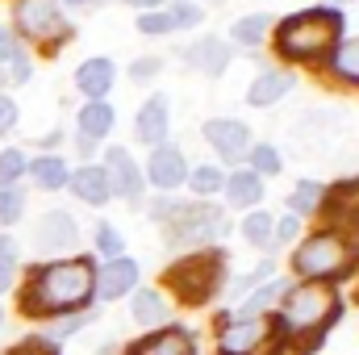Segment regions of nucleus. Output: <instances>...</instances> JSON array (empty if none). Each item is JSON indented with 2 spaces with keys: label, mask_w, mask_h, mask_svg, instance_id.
I'll use <instances>...</instances> for the list:
<instances>
[{
  "label": "nucleus",
  "mask_w": 359,
  "mask_h": 355,
  "mask_svg": "<svg viewBox=\"0 0 359 355\" xmlns=\"http://www.w3.org/2000/svg\"><path fill=\"white\" fill-rule=\"evenodd\" d=\"M92 272L88 260H63V264H46L34 272L29 288H25V314H63V309H80L92 297Z\"/></svg>",
  "instance_id": "f257e3e1"
},
{
  "label": "nucleus",
  "mask_w": 359,
  "mask_h": 355,
  "mask_svg": "<svg viewBox=\"0 0 359 355\" xmlns=\"http://www.w3.org/2000/svg\"><path fill=\"white\" fill-rule=\"evenodd\" d=\"M339 29H343V17L334 8H305V13H297L280 25L276 51L288 55V59H313V55L334 51Z\"/></svg>",
  "instance_id": "f03ea898"
},
{
  "label": "nucleus",
  "mask_w": 359,
  "mask_h": 355,
  "mask_svg": "<svg viewBox=\"0 0 359 355\" xmlns=\"http://www.w3.org/2000/svg\"><path fill=\"white\" fill-rule=\"evenodd\" d=\"M339 314V297L326 288V284H301V288H288L284 293V309H280V330L284 335H309L326 322H334Z\"/></svg>",
  "instance_id": "7ed1b4c3"
},
{
  "label": "nucleus",
  "mask_w": 359,
  "mask_h": 355,
  "mask_svg": "<svg viewBox=\"0 0 359 355\" xmlns=\"http://www.w3.org/2000/svg\"><path fill=\"white\" fill-rule=\"evenodd\" d=\"M347 267H351V243H343L339 234H313L297 251V272L313 284L326 276H343Z\"/></svg>",
  "instance_id": "20e7f679"
},
{
  "label": "nucleus",
  "mask_w": 359,
  "mask_h": 355,
  "mask_svg": "<svg viewBox=\"0 0 359 355\" xmlns=\"http://www.w3.org/2000/svg\"><path fill=\"white\" fill-rule=\"evenodd\" d=\"M172 217H176L172 239H180V243H213L226 234L222 209H209V205H180Z\"/></svg>",
  "instance_id": "39448f33"
},
{
  "label": "nucleus",
  "mask_w": 359,
  "mask_h": 355,
  "mask_svg": "<svg viewBox=\"0 0 359 355\" xmlns=\"http://www.w3.org/2000/svg\"><path fill=\"white\" fill-rule=\"evenodd\" d=\"M268 339H271L268 318H243V322H226L217 347H222V355H259Z\"/></svg>",
  "instance_id": "423d86ee"
},
{
  "label": "nucleus",
  "mask_w": 359,
  "mask_h": 355,
  "mask_svg": "<svg viewBox=\"0 0 359 355\" xmlns=\"http://www.w3.org/2000/svg\"><path fill=\"white\" fill-rule=\"evenodd\" d=\"M217 267H222V260H217V255H196V260H188V264L172 267V284H176L188 301H201V297L213 288Z\"/></svg>",
  "instance_id": "0eeeda50"
},
{
  "label": "nucleus",
  "mask_w": 359,
  "mask_h": 355,
  "mask_svg": "<svg viewBox=\"0 0 359 355\" xmlns=\"http://www.w3.org/2000/svg\"><path fill=\"white\" fill-rule=\"evenodd\" d=\"M134 284H138V264L126 260V255H117V260H104V267L96 272V280H92V297H100V301H117V297H126Z\"/></svg>",
  "instance_id": "6e6552de"
},
{
  "label": "nucleus",
  "mask_w": 359,
  "mask_h": 355,
  "mask_svg": "<svg viewBox=\"0 0 359 355\" xmlns=\"http://www.w3.org/2000/svg\"><path fill=\"white\" fill-rule=\"evenodd\" d=\"M17 25L34 38H59L63 34V17H59V4L55 0H21L17 4Z\"/></svg>",
  "instance_id": "1a4fd4ad"
},
{
  "label": "nucleus",
  "mask_w": 359,
  "mask_h": 355,
  "mask_svg": "<svg viewBox=\"0 0 359 355\" xmlns=\"http://www.w3.org/2000/svg\"><path fill=\"white\" fill-rule=\"evenodd\" d=\"M104 180H109V192H117L126 201H138V192H142V172L130 159V151H121V147L104 151Z\"/></svg>",
  "instance_id": "9d476101"
},
{
  "label": "nucleus",
  "mask_w": 359,
  "mask_h": 355,
  "mask_svg": "<svg viewBox=\"0 0 359 355\" xmlns=\"http://www.w3.org/2000/svg\"><path fill=\"white\" fill-rule=\"evenodd\" d=\"M205 138L217 147L222 159H243L247 147H251L247 121H234V117H213V121H205Z\"/></svg>",
  "instance_id": "9b49d317"
},
{
  "label": "nucleus",
  "mask_w": 359,
  "mask_h": 355,
  "mask_svg": "<svg viewBox=\"0 0 359 355\" xmlns=\"http://www.w3.org/2000/svg\"><path fill=\"white\" fill-rule=\"evenodd\" d=\"M38 243H42V251L63 255V251H72V247L80 243V226L72 222V213L55 209V213H46L42 226H38Z\"/></svg>",
  "instance_id": "f8f14e48"
},
{
  "label": "nucleus",
  "mask_w": 359,
  "mask_h": 355,
  "mask_svg": "<svg viewBox=\"0 0 359 355\" xmlns=\"http://www.w3.org/2000/svg\"><path fill=\"white\" fill-rule=\"evenodd\" d=\"M168 96H151L142 109H138V126H134V134L142 138V142H151V147H163V138H168Z\"/></svg>",
  "instance_id": "ddd939ff"
},
{
  "label": "nucleus",
  "mask_w": 359,
  "mask_h": 355,
  "mask_svg": "<svg viewBox=\"0 0 359 355\" xmlns=\"http://www.w3.org/2000/svg\"><path fill=\"white\" fill-rule=\"evenodd\" d=\"M184 59H188V67H196V72H205V76H222L226 63H230V46H226L222 38H201L196 46L184 51Z\"/></svg>",
  "instance_id": "4468645a"
},
{
  "label": "nucleus",
  "mask_w": 359,
  "mask_h": 355,
  "mask_svg": "<svg viewBox=\"0 0 359 355\" xmlns=\"http://www.w3.org/2000/svg\"><path fill=\"white\" fill-rule=\"evenodd\" d=\"M113 80H117L113 59H88V63H80V72H76V88L84 92L88 100H100L104 92L113 88Z\"/></svg>",
  "instance_id": "2eb2a0df"
},
{
  "label": "nucleus",
  "mask_w": 359,
  "mask_h": 355,
  "mask_svg": "<svg viewBox=\"0 0 359 355\" xmlns=\"http://www.w3.org/2000/svg\"><path fill=\"white\" fill-rule=\"evenodd\" d=\"M147 176H151V184H155V188H180V180L188 176L184 155H180L176 147H155Z\"/></svg>",
  "instance_id": "dca6fc26"
},
{
  "label": "nucleus",
  "mask_w": 359,
  "mask_h": 355,
  "mask_svg": "<svg viewBox=\"0 0 359 355\" xmlns=\"http://www.w3.org/2000/svg\"><path fill=\"white\" fill-rule=\"evenodd\" d=\"M130 355H192V339L176 326H168V330L147 335L138 347H130Z\"/></svg>",
  "instance_id": "f3484780"
},
{
  "label": "nucleus",
  "mask_w": 359,
  "mask_h": 355,
  "mask_svg": "<svg viewBox=\"0 0 359 355\" xmlns=\"http://www.w3.org/2000/svg\"><path fill=\"white\" fill-rule=\"evenodd\" d=\"M113 130V109L104 105V100H92L80 109V130H76V138H80V147H92L96 138H104Z\"/></svg>",
  "instance_id": "a211bd4d"
},
{
  "label": "nucleus",
  "mask_w": 359,
  "mask_h": 355,
  "mask_svg": "<svg viewBox=\"0 0 359 355\" xmlns=\"http://www.w3.org/2000/svg\"><path fill=\"white\" fill-rule=\"evenodd\" d=\"M72 192L84 201V205H104L113 192H109V180H104V168H80L72 176Z\"/></svg>",
  "instance_id": "6ab92c4d"
},
{
  "label": "nucleus",
  "mask_w": 359,
  "mask_h": 355,
  "mask_svg": "<svg viewBox=\"0 0 359 355\" xmlns=\"http://www.w3.org/2000/svg\"><path fill=\"white\" fill-rule=\"evenodd\" d=\"M226 196H230V205H238V209L259 205V201H264V180L255 176V172H234V176L226 180Z\"/></svg>",
  "instance_id": "aec40b11"
},
{
  "label": "nucleus",
  "mask_w": 359,
  "mask_h": 355,
  "mask_svg": "<svg viewBox=\"0 0 359 355\" xmlns=\"http://www.w3.org/2000/svg\"><path fill=\"white\" fill-rule=\"evenodd\" d=\"M25 172L34 176L38 188H63V184H67V163H63L59 155H42V159H38V163H29Z\"/></svg>",
  "instance_id": "412c9836"
},
{
  "label": "nucleus",
  "mask_w": 359,
  "mask_h": 355,
  "mask_svg": "<svg viewBox=\"0 0 359 355\" xmlns=\"http://www.w3.org/2000/svg\"><path fill=\"white\" fill-rule=\"evenodd\" d=\"M284 92H288V76H280V72H264V76H259V80L251 84L247 100L264 109V105H276V100H280Z\"/></svg>",
  "instance_id": "4be33fe9"
},
{
  "label": "nucleus",
  "mask_w": 359,
  "mask_h": 355,
  "mask_svg": "<svg viewBox=\"0 0 359 355\" xmlns=\"http://www.w3.org/2000/svg\"><path fill=\"white\" fill-rule=\"evenodd\" d=\"M134 318L138 322H168V305H163V297L155 293V288H138L134 293Z\"/></svg>",
  "instance_id": "5701e85b"
},
{
  "label": "nucleus",
  "mask_w": 359,
  "mask_h": 355,
  "mask_svg": "<svg viewBox=\"0 0 359 355\" xmlns=\"http://www.w3.org/2000/svg\"><path fill=\"white\" fill-rule=\"evenodd\" d=\"M284 288H288L284 280H271V284H264V288H255V293H251V301L238 309V318H234V322H243V318H259L271 301H280V297H284Z\"/></svg>",
  "instance_id": "b1692460"
},
{
  "label": "nucleus",
  "mask_w": 359,
  "mask_h": 355,
  "mask_svg": "<svg viewBox=\"0 0 359 355\" xmlns=\"http://www.w3.org/2000/svg\"><path fill=\"white\" fill-rule=\"evenodd\" d=\"M334 72H339L343 80H351V84H359V38H351V42H343V46L334 51Z\"/></svg>",
  "instance_id": "393cba45"
},
{
  "label": "nucleus",
  "mask_w": 359,
  "mask_h": 355,
  "mask_svg": "<svg viewBox=\"0 0 359 355\" xmlns=\"http://www.w3.org/2000/svg\"><path fill=\"white\" fill-rule=\"evenodd\" d=\"M264 34H268V17H264V13L238 17V21H234V42H243V46H255Z\"/></svg>",
  "instance_id": "a878e982"
},
{
  "label": "nucleus",
  "mask_w": 359,
  "mask_h": 355,
  "mask_svg": "<svg viewBox=\"0 0 359 355\" xmlns=\"http://www.w3.org/2000/svg\"><path fill=\"white\" fill-rule=\"evenodd\" d=\"M288 205H292V213H313V209L322 205V184H313V180H301Z\"/></svg>",
  "instance_id": "bb28decb"
},
{
  "label": "nucleus",
  "mask_w": 359,
  "mask_h": 355,
  "mask_svg": "<svg viewBox=\"0 0 359 355\" xmlns=\"http://www.w3.org/2000/svg\"><path fill=\"white\" fill-rule=\"evenodd\" d=\"M251 172L264 180V176H276L280 172V151L268 147V142H259V147H251Z\"/></svg>",
  "instance_id": "cd10ccee"
},
{
  "label": "nucleus",
  "mask_w": 359,
  "mask_h": 355,
  "mask_svg": "<svg viewBox=\"0 0 359 355\" xmlns=\"http://www.w3.org/2000/svg\"><path fill=\"white\" fill-rule=\"evenodd\" d=\"M217 188H226V176H222V168L205 163V168H196V172H192V192H196V196H213Z\"/></svg>",
  "instance_id": "c85d7f7f"
},
{
  "label": "nucleus",
  "mask_w": 359,
  "mask_h": 355,
  "mask_svg": "<svg viewBox=\"0 0 359 355\" xmlns=\"http://www.w3.org/2000/svg\"><path fill=\"white\" fill-rule=\"evenodd\" d=\"M25 155L21 151H0V188H8V184H17V180L25 176Z\"/></svg>",
  "instance_id": "c756f323"
},
{
  "label": "nucleus",
  "mask_w": 359,
  "mask_h": 355,
  "mask_svg": "<svg viewBox=\"0 0 359 355\" xmlns=\"http://www.w3.org/2000/svg\"><path fill=\"white\" fill-rule=\"evenodd\" d=\"M243 234H247V243H255V247H268V243H271V217H268V213H247V222H243Z\"/></svg>",
  "instance_id": "7c9ffc66"
},
{
  "label": "nucleus",
  "mask_w": 359,
  "mask_h": 355,
  "mask_svg": "<svg viewBox=\"0 0 359 355\" xmlns=\"http://www.w3.org/2000/svg\"><path fill=\"white\" fill-rule=\"evenodd\" d=\"M21 209H25V188H17V184L0 188V222H17Z\"/></svg>",
  "instance_id": "2f4dec72"
},
{
  "label": "nucleus",
  "mask_w": 359,
  "mask_h": 355,
  "mask_svg": "<svg viewBox=\"0 0 359 355\" xmlns=\"http://www.w3.org/2000/svg\"><path fill=\"white\" fill-rule=\"evenodd\" d=\"M13 272H17V243L0 239V293L13 288Z\"/></svg>",
  "instance_id": "473e14b6"
},
{
  "label": "nucleus",
  "mask_w": 359,
  "mask_h": 355,
  "mask_svg": "<svg viewBox=\"0 0 359 355\" xmlns=\"http://www.w3.org/2000/svg\"><path fill=\"white\" fill-rule=\"evenodd\" d=\"M168 17H172V29H192V25H201V8L188 4V0H176Z\"/></svg>",
  "instance_id": "72a5a7b5"
},
{
  "label": "nucleus",
  "mask_w": 359,
  "mask_h": 355,
  "mask_svg": "<svg viewBox=\"0 0 359 355\" xmlns=\"http://www.w3.org/2000/svg\"><path fill=\"white\" fill-rule=\"evenodd\" d=\"M138 29H142V34H155V38H159V34H172V17L159 13V8H147V13L138 17Z\"/></svg>",
  "instance_id": "f704fd0d"
},
{
  "label": "nucleus",
  "mask_w": 359,
  "mask_h": 355,
  "mask_svg": "<svg viewBox=\"0 0 359 355\" xmlns=\"http://www.w3.org/2000/svg\"><path fill=\"white\" fill-rule=\"evenodd\" d=\"M25 76H29V59H25L21 51H13V55L0 63V80H13V84H21Z\"/></svg>",
  "instance_id": "c9c22d12"
},
{
  "label": "nucleus",
  "mask_w": 359,
  "mask_h": 355,
  "mask_svg": "<svg viewBox=\"0 0 359 355\" xmlns=\"http://www.w3.org/2000/svg\"><path fill=\"white\" fill-rule=\"evenodd\" d=\"M96 247H100V255H109V260H117V255L126 251V243H121V234H117L113 226H100V230H96Z\"/></svg>",
  "instance_id": "e433bc0d"
},
{
  "label": "nucleus",
  "mask_w": 359,
  "mask_h": 355,
  "mask_svg": "<svg viewBox=\"0 0 359 355\" xmlns=\"http://www.w3.org/2000/svg\"><path fill=\"white\" fill-rule=\"evenodd\" d=\"M297 230H301V222H297V217H280V222L271 226V239H280V243H292V239H297Z\"/></svg>",
  "instance_id": "4c0bfd02"
},
{
  "label": "nucleus",
  "mask_w": 359,
  "mask_h": 355,
  "mask_svg": "<svg viewBox=\"0 0 359 355\" xmlns=\"http://www.w3.org/2000/svg\"><path fill=\"white\" fill-rule=\"evenodd\" d=\"M80 326H84L80 318H63L59 326H50V343H63V339H67V335H76Z\"/></svg>",
  "instance_id": "58836bf2"
},
{
  "label": "nucleus",
  "mask_w": 359,
  "mask_h": 355,
  "mask_svg": "<svg viewBox=\"0 0 359 355\" xmlns=\"http://www.w3.org/2000/svg\"><path fill=\"white\" fill-rule=\"evenodd\" d=\"M13 126H17V105L8 96H0V134H8Z\"/></svg>",
  "instance_id": "ea45409f"
},
{
  "label": "nucleus",
  "mask_w": 359,
  "mask_h": 355,
  "mask_svg": "<svg viewBox=\"0 0 359 355\" xmlns=\"http://www.w3.org/2000/svg\"><path fill=\"white\" fill-rule=\"evenodd\" d=\"M159 67H163V63H159V59H142V63H134V67H130V72H134V80H147V76H155V72H159Z\"/></svg>",
  "instance_id": "a19ab883"
},
{
  "label": "nucleus",
  "mask_w": 359,
  "mask_h": 355,
  "mask_svg": "<svg viewBox=\"0 0 359 355\" xmlns=\"http://www.w3.org/2000/svg\"><path fill=\"white\" fill-rule=\"evenodd\" d=\"M13 51H17V42H13V34H8V29L0 25V63H4V59H8Z\"/></svg>",
  "instance_id": "79ce46f5"
},
{
  "label": "nucleus",
  "mask_w": 359,
  "mask_h": 355,
  "mask_svg": "<svg viewBox=\"0 0 359 355\" xmlns=\"http://www.w3.org/2000/svg\"><path fill=\"white\" fill-rule=\"evenodd\" d=\"M13 355H50L42 343H29V347H21V351H13Z\"/></svg>",
  "instance_id": "37998d69"
},
{
  "label": "nucleus",
  "mask_w": 359,
  "mask_h": 355,
  "mask_svg": "<svg viewBox=\"0 0 359 355\" xmlns=\"http://www.w3.org/2000/svg\"><path fill=\"white\" fill-rule=\"evenodd\" d=\"M130 4H134V8H142V13H147V8H155V4H163V0H130Z\"/></svg>",
  "instance_id": "c03bdc74"
},
{
  "label": "nucleus",
  "mask_w": 359,
  "mask_h": 355,
  "mask_svg": "<svg viewBox=\"0 0 359 355\" xmlns=\"http://www.w3.org/2000/svg\"><path fill=\"white\" fill-rule=\"evenodd\" d=\"M72 8H92V4H100V0H67Z\"/></svg>",
  "instance_id": "a18cd8bd"
},
{
  "label": "nucleus",
  "mask_w": 359,
  "mask_h": 355,
  "mask_svg": "<svg viewBox=\"0 0 359 355\" xmlns=\"http://www.w3.org/2000/svg\"><path fill=\"white\" fill-rule=\"evenodd\" d=\"M0 322H4V314H0Z\"/></svg>",
  "instance_id": "49530a36"
}]
</instances>
